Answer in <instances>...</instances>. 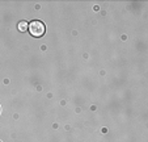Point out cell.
Returning <instances> with one entry per match:
<instances>
[{"instance_id":"cell-1","label":"cell","mask_w":148,"mask_h":142,"mask_svg":"<svg viewBox=\"0 0 148 142\" xmlns=\"http://www.w3.org/2000/svg\"><path fill=\"white\" fill-rule=\"evenodd\" d=\"M29 32H30V34L33 37H41L43 36V33H45V24L42 21H38V20H36V21L30 22L29 24Z\"/></svg>"},{"instance_id":"cell-2","label":"cell","mask_w":148,"mask_h":142,"mask_svg":"<svg viewBox=\"0 0 148 142\" xmlns=\"http://www.w3.org/2000/svg\"><path fill=\"white\" fill-rule=\"evenodd\" d=\"M28 28H29V24H28L26 21H21V22H18V30H20V32H25Z\"/></svg>"}]
</instances>
